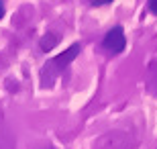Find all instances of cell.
I'll return each mask as SVG.
<instances>
[{"mask_svg":"<svg viewBox=\"0 0 157 149\" xmlns=\"http://www.w3.org/2000/svg\"><path fill=\"white\" fill-rule=\"evenodd\" d=\"M102 47H104L108 53H112V55L124 51V47H127V37H124L122 27H112V29L104 35V39H102Z\"/></svg>","mask_w":157,"mask_h":149,"instance_id":"obj_1","label":"cell"},{"mask_svg":"<svg viewBox=\"0 0 157 149\" xmlns=\"http://www.w3.org/2000/svg\"><path fill=\"white\" fill-rule=\"evenodd\" d=\"M78 53H80V45H78V43H74V45H70L63 53L55 55V57L49 61V68H57V72H61L63 68H67V65L76 59Z\"/></svg>","mask_w":157,"mask_h":149,"instance_id":"obj_2","label":"cell"},{"mask_svg":"<svg viewBox=\"0 0 157 149\" xmlns=\"http://www.w3.org/2000/svg\"><path fill=\"white\" fill-rule=\"evenodd\" d=\"M0 149H14V147H12L10 133H8V127H6L2 115H0Z\"/></svg>","mask_w":157,"mask_h":149,"instance_id":"obj_3","label":"cell"},{"mask_svg":"<svg viewBox=\"0 0 157 149\" xmlns=\"http://www.w3.org/2000/svg\"><path fill=\"white\" fill-rule=\"evenodd\" d=\"M147 6H149L151 14H155V17H157V0H149V2H147Z\"/></svg>","mask_w":157,"mask_h":149,"instance_id":"obj_4","label":"cell"},{"mask_svg":"<svg viewBox=\"0 0 157 149\" xmlns=\"http://www.w3.org/2000/svg\"><path fill=\"white\" fill-rule=\"evenodd\" d=\"M90 2H92L94 6H102V4H110L112 0H90Z\"/></svg>","mask_w":157,"mask_h":149,"instance_id":"obj_5","label":"cell"},{"mask_svg":"<svg viewBox=\"0 0 157 149\" xmlns=\"http://www.w3.org/2000/svg\"><path fill=\"white\" fill-rule=\"evenodd\" d=\"M4 17V2H2V0H0V18Z\"/></svg>","mask_w":157,"mask_h":149,"instance_id":"obj_6","label":"cell"},{"mask_svg":"<svg viewBox=\"0 0 157 149\" xmlns=\"http://www.w3.org/2000/svg\"><path fill=\"white\" fill-rule=\"evenodd\" d=\"M47 149H53V147H47Z\"/></svg>","mask_w":157,"mask_h":149,"instance_id":"obj_7","label":"cell"}]
</instances>
